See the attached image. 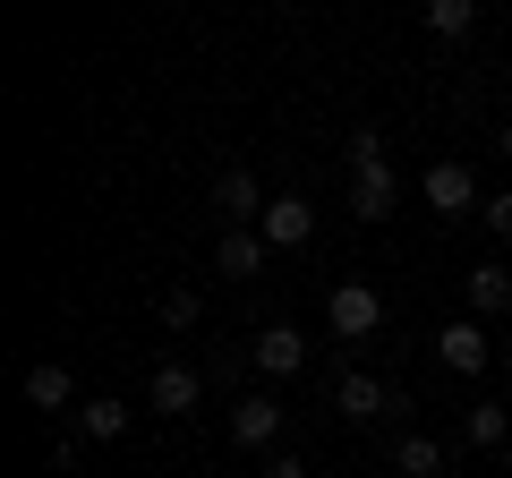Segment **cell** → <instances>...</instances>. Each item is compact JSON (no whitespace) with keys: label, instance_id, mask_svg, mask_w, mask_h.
<instances>
[{"label":"cell","instance_id":"1","mask_svg":"<svg viewBox=\"0 0 512 478\" xmlns=\"http://www.w3.org/2000/svg\"><path fill=\"white\" fill-rule=\"evenodd\" d=\"M419 197L436 205L444 222H461V214H478V205H487V197H478V171H470V163H453V154H436V163L419 171Z\"/></svg>","mask_w":512,"mask_h":478},{"label":"cell","instance_id":"2","mask_svg":"<svg viewBox=\"0 0 512 478\" xmlns=\"http://www.w3.org/2000/svg\"><path fill=\"white\" fill-rule=\"evenodd\" d=\"M325 325H333V342H367V333L384 325L376 282H333V291H325Z\"/></svg>","mask_w":512,"mask_h":478},{"label":"cell","instance_id":"3","mask_svg":"<svg viewBox=\"0 0 512 478\" xmlns=\"http://www.w3.org/2000/svg\"><path fill=\"white\" fill-rule=\"evenodd\" d=\"M487 359H495V342H487V325H478V316H453V325L436 333V368H453V376H487Z\"/></svg>","mask_w":512,"mask_h":478},{"label":"cell","instance_id":"4","mask_svg":"<svg viewBox=\"0 0 512 478\" xmlns=\"http://www.w3.org/2000/svg\"><path fill=\"white\" fill-rule=\"evenodd\" d=\"M146 402H154V410H163V419H188V410H197V402H205V376H197V368H188V359H163V368H154V376H146Z\"/></svg>","mask_w":512,"mask_h":478},{"label":"cell","instance_id":"5","mask_svg":"<svg viewBox=\"0 0 512 478\" xmlns=\"http://www.w3.org/2000/svg\"><path fill=\"white\" fill-rule=\"evenodd\" d=\"M256 231H265V248H308V239H316V205L299 197V188H282V197L265 205V222H256Z\"/></svg>","mask_w":512,"mask_h":478},{"label":"cell","instance_id":"6","mask_svg":"<svg viewBox=\"0 0 512 478\" xmlns=\"http://www.w3.org/2000/svg\"><path fill=\"white\" fill-rule=\"evenodd\" d=\"M231 444H248V453H274V444H282V402H274V393H239Z\"/></svg>","mask_w":512,"mask_h":478},{"label":"cell","instance_id":"7","mask_svg":"<svg viewBox=\"0 0 512 478\" xmlns=\"http://www.w3.org/2000/svg\"><path fill=\"white\" fill-rule=\"evenodd\" d=\"M461 299H470V316H478V325H487V316H512V265L478 257L470 274H461Z\"/></svg>","mask_w":512,"mask_h":478},{"label":"cell","instance_id":"8","mask_svg":"<svg viewBox=\"0 0 512 478\" xmlns=\"http://www.w3.org/2000/svg\"><path fill=\"white\" fill-rule=\"evenodd\" d=\"M265 205H274V197H256V171H222V180H214V214L231 222V231H256Z\"/></svg>","mask_w":512,"mask_h":478},{"label":"cell","instance_id":"9","mask_svg":"<svg viewBox=\"0 0 512 478\" xmlns=\"http://www.w3.org/2000/svg\"><path fill=\"white\" fill-rule=\"evenodd\" d=\"M402 205V180H393V163H367V171H350V214L359 222H384Z\"/></svg>","mask_w":512,"mask_h":478},{"label":"cell","instance_id":"10","mask_svg":"<svg viewBox=\"0 0 512 478\" xmlns=\"http://www.w3.org/2000/svg\"><path fill=\"white\" fill-rule=\"evenodd\" d=\"M26 402H35L43 419H77V376L60 368V359H43V368H26Z\"/></svg>","mask_w":512,"mask_h":478},{"label":"cell","instance_id":"11","mask_svg":"<svg viewBox=\"0 0 512 478\" xmlns=\"http://www.w3.org/2000/svg\"><path fill=\"white\" fill-rule=\"evenodd\" d=\"M308 368V333L299 325H265L256 333V376H299Z\"/></svg>","mask_w":512,"mask_h":478},{"label":"cell","instance_id":"12","mask_svg":"<svg viewBox=\"0 0 512 478\" xmlns=\"http://www.w3.org/2000/svg\"><path fill=\"white\" fill-rule=\"evenodd\" d=\"M265 257H274L265 231H222L214 239V274H231V282H256V274H265Z\"/></svg>","mask_w":512,"mask_h":478},{"label":"cell","instance_id":"13","mask_svg":"<svg viewBox=\"0 0 512 478\" xmlns=\"http://www.w3.org/2000/svg\"><path fill=\"white\" fill-rule=\"evenodd\" d=\"M384 402H393V393H384V385H376V376H367V368H350L342 385H333V410H342L350 427H367V419H384Z\"/></svg>","mask_w":512,"mask_h":478},{"label":"cell","instance_id":"14","mask_svg":"<svg viewBox=\"0 0 512 478\" xmlns=\"http://www.w3.org/2000/svg\"><path fill=\"white\" fill-rule=\"evenodd\" d=\"M77 436H86V444H120V436H128L120 393H94V402H77Z\"/></svg>","mask_w":512,"mask_h":478},{"label":"cell","instance_id":"15","mask_svg":"<svg viewBox=\"0 0 512 478\" xmlns=\"http://www.w3.org/2000/svg\"><path fill=\"white\" fill-rule=\"evenodd\" d=\"M504 436H512V402H470V419H461V444H470V453H495Z\"/></svg>","mask_w":512,"mask_h":478},{"label":"cell","instance_id":"16","mask_svg":"<svg viewBox=\"0 0 512 478\" xmlns=\"http://www.w3.org/2000/svg\"><path fill=\"white\" fill-rule=\"evenodd\" d=\"M393 470L402 478H444V444L436 436H393Z\"/></svg>","mask_w":512,"mask_h":478},{"label":"cell","instance_id":"17","mask_svg":"<svg viewBox=\"0 0 512 478\" xmlns=\"http://www.w3.org/2000/svg\"><path fill=\"white\" fill-rule=\"evenodd\" d=\"M478 26V0H427V35H444V43H461Z\"/></svg>","mask_w":512,"mask_h":478},{"label":"cell","instance_id":"18","mask_svg":"<svg viewBox=\"0 0 512 478\" xmlns=\"http://www.w3.org/2000/svg\"><path fill=\"white\" fill-rule=\"evenodd\" d=\"M367 163H393V154H384V129H376V120H359V129H350V171H367Z\"/></svg>","mask_w":512,"mask_h":478},{"label":"cell","instance_id":"19","mask_svg":"<svg viewBox=\"0 0 512 478\" xmlns=\"http://www.w3.org/2000/svg\"><path fill=\"white\" fill-rule=\"evenodd\" d=\"M197 316H205V299H197V291H163V325H171V333H188Z\"/></svg>","mask_w":512,"mask_h":478},{"label":"cell","instance_id":"20","mask_svg":"<svg viewBox=\"0 0 512 478\" xmlns=\"http://www.w3.org/2000/svg\"><path fill=\"white\" fill-rule=\"evenodd\" d=\"M478 222H487V231H495V239H512V188H495V197H487V205H478Z\"/></svg>","mask_w":512,"mask_h":478},{"label":"cell","instance_id":"21","mask_svg":"<svg viewBox=\"0 0 512 478\" xmlns=\"http://www.w3.org/2000/svg\"><path fill=\"white\" fill-rule=\"evenodd\" d=\"M77 453H86V436H52V444H43V461H52V470H60V478H69V470H77Z\"/></svg>","mask_w":512,"mask_h":478},{"label":"cell","instance_id":"22","mask_svg":"<svg viewBox=\"0 0 512 478\" xmlns=\"http://www.w3.org/2000/svg\"><path fill=\"white\" fill-rule=\"evenodd\" d=\"M256 478H308V461H299V453H265V470H256Z\"/></svg>","mask_w":512,"mask_h":478},{"label":"cell","instance_id":"23","mask_svg":"<svg viewBox=\"0 0 512 478\" xmlns=\"http://www.w3.org/2000/svg\"><path fill=\"white\" fill-rule=\"evenodd\" d=\"M495 154H504V163H512V120H504V129H495Z\"/></svg>","mask_w":512,"mask_h":478},{"label":"cell","instance_id":"24","mask_svg":"<svg viewBox=\"0 0 512 478\" xmlns=\"http://www.w3.org/2000/svg\"><path fill=\"white\" fill-rule=\"evenodd\" d=\"M205 478H231V470H205Z\"/></svg>","mask_w":512,"mask_h":478}]
</instances>
